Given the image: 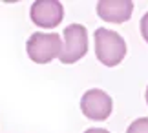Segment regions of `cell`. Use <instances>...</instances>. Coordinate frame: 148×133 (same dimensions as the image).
<instances>
[{"mask_svg":"<svg viewBox=\"0 0 148 133\" xmlns=\"http://www.w3.org/2000/svg\"><path fill=\"white\" fill-rule=\"evenodd\" d=\"M93 38H95V55H97L101 64L108 68L121 64V60L126 55V42L121 35L112 29H106V27H99Z\"/></svg>","mask_w":148,"mask_h":133,"instance_id":"cell-1","label":"cell"},{"mask_svg":"<svg viewBox=\"0 0 148 133\" xmlns=\"http://www.w3.org/2000/svg\"><path fill=\"white\" fill-rule=\"evenodd\" d=\"M27 57L35 64H49L59 59L62 51V38L57 33H33L26 42Z\"/></svg>","mask_w":148,"mask_h":133,"instance_id":"cell-2","label":"cell"},{"mask_svg":"<svg viewBox=\"0 0 148 133\" xmlns=\"http://www.w3.org/2000/svg\"><path fill=\"white\" fill-rule=\"evenodd\" d=\"M88 51V31L82 24H70L64 29V44L59 55L62 64H73L81 60Z\"/></svg>","mask_w":148,"mask_h":133,"instance_id":"cell-3","label":"cell"},{"mask_svg":"<svg viewBox=\"0 0 148 133\" xmlns=\"http://www.w3.org/2000/svg\"><path fill=\"white\" fill-rule=\"evenodd\" d=\"M112 97L102 89H88L81 99V111L90 120H106L112 113Z\"/></svg>","mask_w":148,"mask_h":133,"instance_id":"cell-4","label":"cell"},{"mask_svg":"<svg viewBox=\"0 0 148 133\" xmlns=\"http://www.w3.org/2000/svg\"><path fill=\"white\" fill-rule=\"evenodd\" d=\"M31 20L38 27H57L64 16V5L59 0H37L31 5Z\"/></svg>","mask_w":148,"mask_h":133,"instance_id":"cell-5","label":"cell"},{"mask_svg":"<svg viewBox=\"0 0 148 133\" xmlns=\"http://www.w3.org/2000/svg\"><path fill=\"white\" fill-rule=\"evenodd\" d=\"M134 2L132 0H101L97 2V15L106 22L123 24L132 16Z\"/></svg>","mask_w":148,"mask_h":133,"instance_id":"cell-6","label":"cell"},{"mask_svg":"<svg viewBox=\"0 0 148 133\" xmlns=\"http://www.w3.org/2000/svg\"><path fill=\"white\" fill-rule=\"evenodd\" d=\"M126 133H148V117H141L128 126Z\"/></svg>","mask_w":148,"mask_h":133,"instance_id":"cell-7","label":"cell"},{"mask_svg":"<svg viewBox=\"0 0 148 133\" xmlns=\"http://www.w3.org/2000/svg\"><path fill=\"white\" fill-rule=\"evenodd\" d=\"M141 35H143L145 42L148 44V13H145V16L141 18Z\"/></svg>","mask_w":148,"mask_h":133,"instance_id":"cell-8","label":"cell"},{"mask_svg":"<svg viewBox=\"0 0 148 133\" xmlns=\"http://www.w3.org/2000/svg\"><path fill=\"white\" fill-rule=\"evenodd\" d=\"M84 133H110V131H106V130H102V128H90Z\"/></svg>","mask_w":148,"mask_h":133,"instance_id":"cell-9","label":"cell"},{"mask_svg":"<svg viewBox=\"0 0 148 133\" xmlns=\"http://www.w3.org/2000/svg\"><path fill=\"white\" fill-rule=\"evenodd\" d=\"M145 99H146V104H148V88H146V93H145Z\"/></svg>","mask_w":148,"mask_h":133,"instance_id":"cell-10","label":"cell"}]
</instances>
